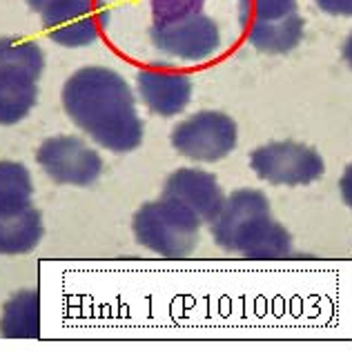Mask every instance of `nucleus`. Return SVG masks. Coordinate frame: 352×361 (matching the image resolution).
Segmentation results:
<instances>
[{
    "instance_id": "f257e3e1",
    "label": "nucleus",
    "mask_w": 352,
    "mask_h": 361,
    "mask_svg": "<svg viewBox=\"0 0 352 361\" xmlns=\"http://www.w3.org/2000/svg\"><path fill=\"white\" fill-rule=\"evenodd\" d=\"M67 116L109 152H132L143 143V121L136 114L130 85L107 67H83L63 87Z\"/></svg>"
},
{
    "instance_id": "ddd939ff",
    "label": "nucleus",
    "mask_w": 352,
    "mask_h": 361,
    "mask_svg": "<svg viewBox=\"0 0 352 361\" xmlns=\"http://www.w3.org/2000/svg\"><path fill=\"white\" fill-rule=\"evenodd\" d=\"M45 67L43 49L34 40L5 36L0 38V78L38 82Z\"/></svg>"
},
{
    "instance_id": "7ed1b4c3",
    "label": "nucleus",
    "mask_w": 352,
    "mask_h": 361,
    "mask_svg": "<svg viewBox=\"0 0 352 361\" xmlns=\"http://www.w3.org/2000/svg\"><path fill=\"white\" fill-rule=\"evenodd\" d=\"M201 221L181 203L161 197L134 214V237L165 259H183L199 245Z\"/></svg>"
},
{
    "instance_id": "20e7f679",
    "label": "nucleus",
    "mask_w": 352,
    "mask_h": 361,
    "mask_svg": "<svg viewBox=\"0 0 352 361\" xmlns=\"http://www.w3.org/2000/svg\"><path fill=\"white\" fill-rule=\"evenodd\" d=\"M241 25L252 47L265 54H288L301 43L303 18L297 0H238Z\"/></svg>"
},
{
    "instance_id": "f03ea898",
    "label": "nucleus",
    "mask_w": 352,
    "mask_h": 361,
    "mask_svg": "<svg viewBox=\"0 0 352 361\" xmlns=\"http://www.w3.org/2000/svg\"><path fill=\"white\" fill-rule=\"evenodd\" d=\"M214 241L243 259L277 261L292 255L288 230L272 216L270 201L259 190H236L225 199L219 216L212 221Z\"/></svg>"
},
{
    "instance_id": "9b49d317",
    "label": "nucleus",
    "mask_w": 352,
    "mask_h": 361,
    "mask_svg": "<svg viewBox=\"0 0 352 361\" xmlns=\"http://www.w3.org/2000/svg\"><path fill=\"white\" fill-rule=\"evenodd\" d=\"M136 82L140 90V99L159 116H174L183 112L192 99V80L186 74L147 67L138 72Z\"/></svg>"
},
{
    "instance_id": "dca6fc26",
    "label": "nucleus",
    "mask_w": 352,
    "mask_h": 361,
    "mask_svg": "<svg viewBox=\"0 0 352 361\" xmlns=\"http://www.w3.org/2000/svg\"><path fill=\"white\" fill-rule=\"evenodd\" d=\"M38 101V87L34 80L0 78V125H16Z\"/></svg>"
},
{
    "instance_id": "aec40b11",
    "label": "nucleus",
    "mask_w": 352,
    "mask_h": 361,
    "mask_svg": "<svg viewBox=\"0 0 352 361\" xmlns=\"http://www.w3.org/2000/svg\"><path fill=\"white\" fill-rule=\"evenodd\" d=\"M56 3V0H27V5H30L34 11H38V13H43L47 7H51Z\"/></svg>"
},
{
    "instance_id": "423d86ee",
    "label": "nucleus",
    "mask_w": 352,
    "mask_h": 361,
    "mask_svg": "<svg viewBox=\"0 0 352 361\" xmlns=\"http://www.w3.org/2000/svg\"><path fill=\"white\" fill-rule=\"evenodd\" d=\"M172 145L192 161H221L236 147V123L223 112H199L176 125Z\"/></svg>"
},
{
    "instance_id": "9d476101",
    "label": "nucleus",
    "mask_w": 352,
    "mask_h": 361,
    "mask_svg": "<svg viewBox=\"0 0 352 361\" xmlns=\"http://www.w3.org/2000/svg\"><path fill=\"white\" fill-rule=\"evenodd\" d=\"M163 197L188 207L192 214L199 216L201 224H212L225 203V194L217 178L203 170L183 168L170 174L165 180Z\"/></svg>"
},
{
    "instance_id": "f3484780",
    "label": "nucleus",
    "mask_w": 352,
    "mask_h": 361,
    "mask_svg": "<svg viewBox=\"0 0 352 361\" xmlns=\"http://www.w3.org/2000/svg\"><path fill=\"white\" fill-rule=\"evenodd\" d=\"M205 0H152V18L154 27H163L170 23L186 20L201 13Z\"/></svg>"
},
{
    "instance_id": "2eb2a0df",
    "label": "nucleus",
    "mask_w": 352,
    "mask_h": 361,
    "mask_svg": "<svg viewBox=\"0 0 352 361\" xmlns=\"http://www.w3.org/2000/svg\"><path fill=\"white\" fill-rule=\"evenodd\" d=\"M34 183L25 165L0 161V214L18 212L32 205Z\"/></svg>"
},
{
    "instance_id": "4468645a",
    "label": "nucleus",
    "mask_w": 352,
    "mask_h": 361,
    "mask_svg": "<svg viewBox=\"0 0 352 361\" xmlns=\"http://www.w3.org/2000/svg\"><path fill=\"white\" fill-rule=\"evenodd\" d=\"M0 335L5 339L40 337V297L36 290H23L5 303Z\"/></svg>"
},
{
    "instance_id": "1a4fd4ad",
    "label": "nucleus",
    "mask_w": 352,
    "mask_h": 361,
    "mask_svg": "<svg viewBox=\"0 0 352 361\" xmlns=\"http://www.w3.org/2000/svg\"><path fill=\"white\" fill-rule=\"evenodd\" d=\"M40 16L54 43L85 47L101 36L107 11L98 0H56Z\"/></svg>"
},
{
    "instance_id": "6ab92c4d",
    "label": "nucleus",
    "mask_w": 352,
    "mask_h": 361,
    "mask_svg": "<svg viewBox=\"0 0 352 361\" xmlns=\"http://www.w3.org/2000/svg\"><path fill=\"white\" fill-rule=\"evenodd\" d=\"M339 190H341V197H344L346 205L352 210V163L346 168V172L339 180Z\"/></svg>"
},
{
    "instance_id": "f8f14e48",
    "label": "nucleus",
    "mask_w": 352,
    "mask_h": 361,
    "mask_svg": "<svg viewBox=\"0 0 352 361\" xmlns=\"http://www.w3.org/2000/svg\"><path fill=\"white\" fill-rule=\"evenodd\" d=\"M43 239V219L36 207L0 214V255H27Z\"/></svg>"
},
{
    "instance_id": "412c9836",
    "label": "nucleus",
    "mask_w": 352,
    "mask_h": 361,
    "mask_svg": "<svg viewBox=\"0 0 352 361\" xmlns=\"http://www.w3.org/2000/svg\"><path fill=\"white\" fill-rule=\"evenodd\" d=\"M344 61L352 67V32H350V36H348V40L344 43Z\"/></svg>"
},
{
    "instance_id": "6e6552de",
    "label": "nucleus",
    "mask_w": 352,
    "mask_h": 361,
    "mask_svg": "<svg viewBox=\"0 0 352 361\" xmlns=\"http://www.w3.org/2000/svg\"><path fill=\"white\" fill-rule=\"evenodd\" d=\"M150 36L159 51L186 63L210 61L221 47L219 25L205 13H196V16L163 27L152 25Z\"/></svg>"
},
{
    "instance_id": "a211bd4d",
    "label": "nucleus",
    "mask_w": 352,
    "mask_h": 361,
    "mask_svg": "<svg viewBox=\"0 0 352 361\" xmlns=\"http://www.w3.org/2000/svg\"><path fill=\"white\" fill-rule=\"evenodd\" d=\"M319 9L332 16H348L352 18V0H315Z\"/></svg>"
},
{
    "instance_id": "39448f33",
    "label": "nucleus",
    "mask_w": 352,
    "mask_h": 361,
    "mask_svg": "<svg viewBox=\"0 0 352 361\" xmlns=\"http://www.w3.org/2000/svg\"><path fill=\"white\" fill-rule=\"evenodd\" d=\"M252 170L272 185H308L321 178L326 165L319 152L303 143L279 141L252 152Z\"/></svg>"
},
{
    "instance_id": "0eeeda50",
    "label": "nucleus",
    "mask_w": 352,
    "mask_h": 361,
    "mask_svg": "<svg viewBox=\"0 0 352 361\" xmlns=\"http://www.w3.org/2000/svg\"><path fill=\"white\" fill-rule=\"evenodd\" d=\"M36 161L61 185L85 188L103 172V159L78 136H54L38 147Z\"/></svg>"
}]
</instances>
